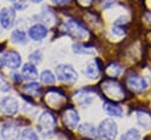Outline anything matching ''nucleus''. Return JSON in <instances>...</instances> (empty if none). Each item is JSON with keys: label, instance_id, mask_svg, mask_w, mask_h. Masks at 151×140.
Listing matches in <instances>:
<instances>
[{"label": "nucleus", "instance_id": "f257e3e1", "mask_svg": "<svg viewBox=\"0 0 151 140\" xmlns=\"http://www.w3.org/2000/svg\"><path fill=\"white\" fill-rule=\"evenodd\" d=\"M61 31L67 34L68 36H71L74 40L81 41L87 39L88 36V31L85 27V25H83L80 21L76 20V19H67L61 24Z\"/></svg>", "mask_w": 151, "mask_h": 140}, {"label": "nucleus", "instance_id": "f03ea898", "mask_svg": "<svg viewBox=\"0 0 151 140\" xmlns=\"http://www.w3.org/2000/svg\"><path fill=\"white\" fill-rule=\"evenodd\" d=\"M55 124H57V119L54 114L50 111H44L38 118L37 129L44 138H47L53 134Z\"/></svg>", "mask_w": 151, "mask_h": 140}, {"label": "nucleus", "instance_id": "7ed1b4c3", "mask_svg": "<svg viewBox=\"0 0 151 140\" xmlns=\"http://www.w3.org/2000/svg\"><path fill=\"white\" fill-rule=\"evenodd\" d=\"M118 134V126L113 119L106 118L101 120L97 128V136L100 140H116Z\"/></svg>", "mask_w": 151, "mask_h": 140}, {"label": "nucleus", "instance_id": "20e7f679", "mask_svg": "<svg viewBox=\"0 0 151 140\" xmlns=\"http://www.w3.org/2000/svg\"><path fill=\"white\" fill-rule=\"evenodd\" d=\"M55 76L59 81L66 85H73L78 80V73L73 66L68 64H60L55 67Z\"/></svg>", "mask_w": 151, "mask_h": 140}, {"label": "nucleus", "instance_id": "39448f33", "mask_svg": "<svg viewBox=\"0 0 151 140\" xmlns=\"http://www.w3.org/2000/svg\"><path fill=\"white\" fill-rule=\"evenodd\" d=\"M103 87V91H104V93L107 95V98L111 100V101H118V100H122L123 98H124V89H123V87H122V85L119 84V82H117L116 80H113V79H106L104 82H103V85H101Z\"/></svg>", "mask_w": 151, "mask_h": 140}, {"label": "nucleus", "instance_id": "423d86ee", "mask_svg": "<svg viewBox=\"0 0 151 140\" xmlns=\"http://www.w3.org/2000/svg\"><path fill=\"white\" fill-rule=\"evenodd\" d=\"M21 65V55L19 52L7 49L0 54V67H7L9 69H17Z\"/></svg>", "mask_w": 151, "mask_h": 140}, {"label": "nucleus", "instance_id": "0eeeda50", "mask_svg": "<svg viewBox=\"0 0 151 140\" xmlns=\"http://www.w3.org/2000/svg\"><path fill=\"white\" fill-rule=\"evenodd\" d=\"M20 133V125L13 120L4 122L0 128V135L4 140H19Z\"/></svg>", "mask_w": 151, "mask_h": 140}, {"label": "nucleus", "instance_id": "6e6552de", "mask_svg": "<svg viewBox=\"0 0 151 140\" xmlns=\"http://www.w3.org/2000/svg\"><path fill=\"white\" fill-rule=\"evenodd\" d=\"M19 101L14 96H5L0 100V114L4 116H13L19 112Z\"/></svg>", "mask_w": 151, "mask_h": 140}, {"label": "nucleus", "instance_id": "1a4fd4ad", "mask_svg": "<svg viewBox=\"0 0 151 140\" xmlns=\"http://www.w3.org/2000/svg\"><path fill=\"white\" fill-rule=\"evenodd\" d=\"M94 93H96V91L92 88H88V87L80 88V89L76 91V93H74V101L80 107H88L93 102Z\"/></svg>", "mask_w": 151, "mask_h": 140}, {"label": "nucleus", "instance_id": "9d476101", "mask_svg": "<svg viewBox=\"0 0 151 140\" xmlns=\"http://www.w3.org/2000/svg\"><path fill=\"white\" fill-rule=\"evenodd\" d=\"M126 85L127 87L133 91V92H143L147 88V81L144 76L137 74V73H131L126 76Z\"/></svg>", "mask_w": 151, "mask_h": 140}, {"label": "nucleus", "instance_id": "9b49d317", "mask_svg": "<svg viewBox=\"0 0 151 140\" xmlns=\"http://www.w3.org/2000/svg\"><path fill=\"white\" fill-rule=\"evenodd\" d=\"M79 120H80V116H79V113L77 112L76 108L67 107L64 111V113H63V121H64L66 127H68L71 129H74L76 127H78Z\"/></svg>", "mask_w": 151, "mask_h": 140}, {"label": "nucleus", "instance_id": "f8f14e48", "mask_svg": "<svg viewBox=\"0 0 151 140\" xmlns=\"http://www.w3.org/2000/svg\"><path fill=\"white\" fill-rule=\"evenodd\" d=\"M15 21V9L13 7H4L0 9V25L5 29L13 27Z\"/></svg>", "mask_w": 151, "mask_h": 140}, {"label": "nucleus", "instance_id": "ddd939ff", "mask_svg": "<svg viewBox=\"0 0 151 140\" xmlns=\"http://www.w3.org/2000/svg\"><path fill=\"white\" fill-rule=\"evenodd\" d=\"M47 33H48V29L45 25L42 24H34L32 25L29 28H28V36L29 39H32L33 41H41L42 39H45L47 36Z\"/></svg>", "mask_w": 151, "mask_h": 140}, {"label": "nucleus", "instance_id": "4468645a", "mask_svg": "<svg viewBox=\"0 0 151 140\" xmlns=\"http://www.w3.org/2000/svg\"><path fill=\"white\" fill-rule=\"evenodd\" d=\"M83 72L90 79H97L100 75V72H101V67H100L99 61L97 59H93V60L87 61L85 64V66H84Z\"/></svg>", "mask_w": 151, "mask_h": 140}, {"label": "nucleus", "instance_id": "2eb2a0df", "mask_svg": "<svg viewBox=\"0 0 151 140\" xmlns=\"http://www.w3.org/2000/svg\"><path fill=\"white\" fill-rule=\"evenodd\" d=\"M103 109L107 115H110L112 118H120V116H123V113H124L122 106L111 100H106L103 104Z\"/></svg>", "mask_w": 151, "mask_h": 140}, {"label": "nucleus", "instance_id": "dca6fc26", "mask_svg": "<svg viewBox=\"0 0 151 140\" xmlns=\"http://www.w3.org/2000/svg\"><path fill=\"white\" fill-rule=\"evenodd\" d=\"M20 74L22 76V79L28 80V81H34L38 78V71L35 68V65H33L31 62H27L22 66Z\"/></svg>", "mask_w": 151, "mask_h": 140}, {"label": "nucleus", "instance_id": "f3484780", "mask_svg": "<svg viewBox=\"0 0 151 140\" xmlns=\"http://www.w3.org/2000/svg\"><path fill=\"white\" fill-rule=\"evenodd\" d=\"M78 131L86 139H94L97 136V128L90 122H83L81 125H79Z\"/></svg>", "mask_w": 151, "mask_h": 140}, {"label": "nucleus", "instance_id": "a211bd4d", "mask_svg": "<svg viewBox=\"0 0 151 140\" xmlns=\"http://www.w3.org/2000/svg\"><path fill=\"white\" fill-rule=\"evenodd\" d=\"M22 91H24V93H25L26 95H29V96L35 98V96H39V95H40L41 86H40V84H38V82H35V81H29L28 84H26V85L24 86Z\"/></svg>", "mask_w": 151, "mask_h": 140}, {"label": "nucleus", "instance_id": "6ab92c4d", "mask_svg": "<svg viewBox=\"0 0 151 140\" xmlns=\"http://www.w3.org/2000/svg\"><path fill=\"white\" fill-rule=\"evenodd\" d=\"M136 116H137V122L140 127H143V128H150L151 127V115H150V113H147L145 111H137Z\"/></svg>", "mask_w": 151, "mask_h": 140}, {"label": "nucleus", "instance_id": "aec40b11", "mask_svg": "<svg viewBox=\"0 0 151 140\" xmlns=\"http://www.w3.org/2000/svg\"><path fill=\"white\" fill-rule=\"evenodd\" d=\"M11 40L18 45H25L27 42V34L21 29H14L11 33Z\"/></svg>", "mask_w": 151, "mask_h": 140}, {"label": "nucleus", "instance_id": "412c9836", "mask_svg": "<svg viewBox=\"0 0 151 140\" xmlns=\"http://www.w3.org/2000/svg\"><path fill=\"white\" fill-rule=\"evenodd\" d=\"M73 52L77 54H94L96 49L93 46H88V45H83V44H73L72 46Z\"/></svg>", "mask_w": 151, "mask_h": 140}, {"label": "nucleus", "instance_id": "4be33fe9", "mask_svg": "<svg viewBox=\"0 0 151 140\" xmlns=\"http://www.w3.org/2000/svg\"><path fill=\"white\" fill-rule=\"evenodd\" d=\"M19 140H39V135L33 128L26 127L21 131Z\"/></svg>", "mask_w": 151, "mask_h": 140}, {"label": "nucleus", "instance_id": "5701e85b", "mask_svg": "<svg viewBox=\"0 0 151 140\" xmlns=\"http://www.w3.org/2000/svg\"><path fill=\"white\" fill-rule=\"evenodd\" d=\"M40 81H41L42 84H45V85H53V84H55V81H57V76L52 73V71L45 69V71H42L41 74H40Z\"/></svg>", "mask_w": 151, "mask_h": 140}, {"label": "nucleus", "instance_id": "b1692460", "mask_svg": "<svg viewBox=\"0 0 151 140\" xmlns=\"http://www.w3.org/2000/svg\"><path fill=\"white\" fill-rule=\"evenodd\" d=\"M105 72H106V74H107L111 79H113V78L118 76V75L122 73V66H120L119 64H117V62H112V64H110V65L106 67Z\"/></svg>", "mask_w": 151, "mask_h": 140}, {"label": "nucleus", "instance_id": "393cba45", "mask_svg": "<svg viewBox=\"0 0 151 140\" xmlns=\"http://www.w3.org/2000/svg\"><path fill=\"white\" fill-rule=\"evenodd\" d=\"M139 136H140L139 131H138L137 128L132 127V128H129L126 132H124V133L120 135L119 140H138Z\"/></svg>", "mask_w": 151, "mask_h": 140}, {"label": "nucleus", "instance_id": "a878e982", "mask_svg": "<svg viewBox=\"0 0 151 140\" xmlns=\"http://www.w3.org/2000/svg\"><path fill=\"white\" fill-rule=\"evenodd\" d=\"M41 61H42V54L38 49H35L34 52H32L28 55V62H31L33 65H39Z\"/></svg>", "mask_w": 151, "mask_h": 140}, {"label": "nucleus", "instance_id": "bb28decb", "mask_svg": "<svg viewBox=\"0 0 151 140\" xmlns=\"http://www.w3.org/2000/svg\"><path fill=\"white\" fill-rule=\"evenodd\" d=\"M27 6H28V2H27L26 0H17V1L14 2V8H15V9H19V11L25 9Z\"/></svg>", "mask_w": 151, "mask_h": 140}, {"label": "nucleus", "instance_id": "cd10ccee", "mask_svg": "<svg viewBox=\"0 0 151 140\" xmlns=\"http://www.w3.org/2000/svg\"><path fill=\"white\" fill-rule=\"evenodd\" d=\"M9 89H11V87H9L8 82L5 80V78L0 76V91L1 92H8Z\"/></svg>", "mask_w": 151, "mask_h": 140}, {"label": "nucleus", "instance_id": "c85d7f7f", "mask_svg": "<svg viewBox=\"0 0 151 140\" xmlns=\"http://www.w3.org/2000/svg\"><path fill=\"white\" fill-rule=\"evenodd\" d=\"M116 1H117V0H101V6H103L104 8H109V7H111Z\"/></svg>", "mask_w": 151, "mask_h": 140}, {"label": "nucleus", "instance_id": "c756f323", "mask_svg": "<svg viewBox=\"0 0 151 140\" xmlns=\"http://www.w3.org/2000/svg\"><path fill=\"white\" fill-rule=\"evenodd\" d=\"M13 80H14L15 82H21L24 79H22L21 74H19V73H13Z\"/></svg>", "mask_w": 151, "mask_h": 140}, {"label": "nucleus", "instance_id": "7c9ffc66", "mask_svg": "<svg viewBox=\"0 0 151 140\" xmlns=\"http://www.w3.org/2000/svg\"><path fill=\"white\" fill-rule=\"evenodd\" d=\"M52 2H54L57 5H65V4L70 2V0H52Z\"/></svg>", "mask_w": 151, "mask_h": 140}, {"label": "nucleus", "instance_id": "2f4dec72", "mask_svg": "<svg viewBox=\"0 0 151 140\" xmlns=\"http://www.w3.org/2000/svg\"><path fill=\"white\" fill-rule=\"evenodd\" d=\"M78 1H79L80 4H83V5H85V4L87 5V4H91L92 0H78Z\"/></svg>", "mask_w": 151, "mask_h": 140}, {"label": "nucleus", "instance_id": "473e14b6", "mask_svg": "<svg viewBox=\"0 0 151 140\" xmlns=\"http://www.w3.org/2000/svg\"><path fill=\"white\" fill-rule=\"evenodd\" d=\"M31 2H33V4H38V2H41L42 0H29Z\"/></svg>", "mask_w": 151, "mask_h": 140}, {"label": "nucleus", "instance_id": "72a5a7b5", "mask_svg": "<svg viewBox=\"0 0 151 140\" xmlns=\"http://www.w3.org/2000/svg\"><path fill=\"white\" fill-rule=\"evenodd\" d=\"M8 1H17V0H8Z\"/></svg>", "mask_w": 151, "mask_h": 140}]
</instances>
